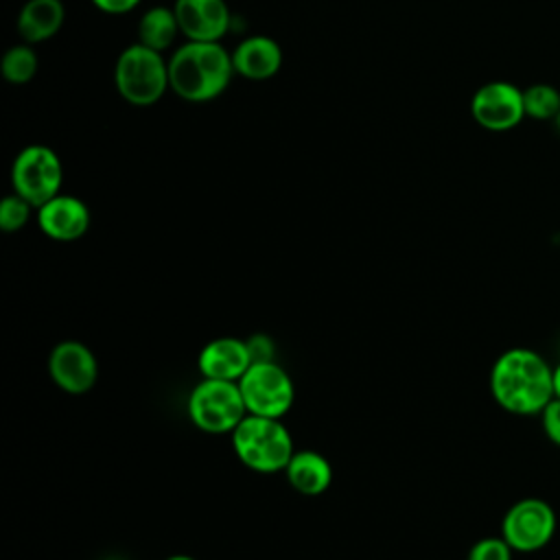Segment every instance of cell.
I'll return each instance as SVG.
<instances>
[{
    "instance_id": "ba28073f",
    "label": "cell",
    "mask_w": 560,
    "mask_h": 560,
    "mask_svg": "<svg viewBox=\"0 0 560 560\" xmlns=\"http://www.w3.org/2000/svg\"><path fill=\"white\" fill-rule=\"evenodd\" d=\"M556 532V514L542 499H521L501 523V534L514 551H536L545 547Z\"/></svg>"
},
{
    "instance_id": "30bf717a",
    "label": "cell",
    "mask_w": 560,
    "mask_h": 560,
    "mask_svg": "<svg viewBox=\"0 0 560 560\" xmlns=\"http://www.w3.org/2000/svg\"><path fill=\"white\" fill-rule=\"evenodd\" d=\"M48 374L52 383L66 394H85L96 383L98 363L85 343L66 339L50 350Z\"/></svg>"
},
{
    "instance_id": "8fae6325",
    "label": "cell",
    "mask_w": 560,
    "mask_h": 560,
    "mask_svg": "<svg viewBox=\"0 0 560 560\" xmlns=\"http://www.w3.org/2000/svg\"><path fill=\"white\" fill-rule=\"evenodd\" d=\"M173 11L188 42H221L232 26L225 0H175Z\"/></svg>"
},
{
    "instance_id": "8992f818",
    "label": "cell",
    "mask_w": 560,
    "mask_h": 560,
    "mask_svg": "<svg viewBox=\"0 0 560 560\" xmlns=\"http://www.w3.org/2000/svg\"><path fill=\"white\" fill-rule=\"evenodd\" d=\"M63 168L59 155L46 144L24 147L11 164L13 192L24 197L33 208L44 206L59 195Z\"/></svg>"
},
{
    "instance_id": "ffe728a7",
    "label": "cell",
    "mask_w": 560,
    "mask_h": 560,
    "mask_svg": "<svg viewBox=\"0 0 560 560\" xmlns=\"http://www.w3.org/2000/svg\"><path fill=\"white\" fill-rule=\"evenodd\" d=\"M31 203L20 197L18 192L13 195H7L2 201H0V228L4 232H18L22 230L28 219H31Z\"/></svg>"
},
{
    "instance_id": "52a82bcc",
    "label": "cell",
    "mask_w": 560,
    "mask_h": 560,
    "mask_svg": "<svg viewBox=\"0 0 560 560\" xmlns=\"http://www.w3.org/2000/svg\"><path fill=\"white\" fill-rule=\"evenodd\" d=\"M238 389L243 394L247 413L254 416L282 418L295 400L293 381L276 361L252 363L238 378Z\"/></svg>"
},
{
    "instance_id": "2e32d148",
    "label": "cell",
    "mask_w": 560,
    "mask_h": 560,
    "mask_svg": "<svg viewBox=\"0 0 560 560\" xmlns=\"http://www.w3.org/2000/svg\"><path fill=\"white\" fill-rule=\"evenodd\" d=\"M63 18L61 0H28L18 15V33L26 44H39L59 33Z\"/></svg>"
},
{
    "instance_id": "9c48e42d",
    "label": "cell",
    "mask_w": 560,
    "mask_h": 560,
    "mask_svg": "<svg viewBox=\"0 0 560 560\" xmlns=\"http://www.w3.org/2000/svg\"><path fill=\"white\" fill-rule=\"evenodd\" d=\"M470 114L488 131L514 129L525 118L523 90L508 81H490L472 94Z\"/></svg>"
},
{
    "instance_id": "9a60e30c",
    "label": "cell",
    "mask_w": 560,
    "mask_h": 560,
    "mask_svg": "<svg viewBox=\"0 0 560 560\" xmlns=\"http://www.w3.org/2000/svg\"><path fill=\"white\" fill-rule=\"evenodd\" d=\"M287 481L293 490L306 497H317L328 490L332 483V466L330 462L311 448L295 451L284 468Z\"/></svg>"
},
{
    "instance_id": "484cf974",
    "label": "cell",
    "mask_w": 560,
    "mask_h": 560,
    "mask_svg": "<svg viewBox=\"0 0 560 560\" xmlns=\"http://www.w3.org/2000/svg\"><path fill=\"white\" fill-rule=\"evenodd\" d=\"M166 560H195L192 556H186V553H175V556H168Z\"/></svg>"
},
{
    "instance_id": "cb8c5ba5",
    "label": "cell",
    "mask_w": 560,
    "mask_h": 560,
    "mask_svg": "<svg viewBox=\"0 0 560 560\" xmlns=\"http://www.w3.org/2000/svg\"><path fill=\"white\" fill-rule=\"evenodd\" d=\"M92 4L96 9H101L103 13L120 15V13H129L131 9H136L140 4V0H92Z\"/></svg>"
},
{
    "instance_id": "5bb4252c",
    "label": "cell",
    "mask_w": 560,
    "mask_h": 560,
    "mask_svg": "<svg viewBox=\"0 0 560 560\" xmlns=\"http://www.w3.org/2000/svg\"><path fill=\"white\" fill-rule=\"evenodd\" d=\"M232 66H234V72L245 79H252V81L271 79L278 74L282 66V48L276 39L267 35L245 37L232 50Z\"/></svg>"
},
{
    "instance_id": "44dd1931",
    "label": "cell",
    "mask_w": 560,
    "mask_h": 560,
    "mask_svg": "<svg viewBox=\"0 0 560 560\" xmlns=\"http://www.w3.org/2000/svg\"><path fill=\"white\" fill-rule=\"evenodd\" d=\"M512 547L505 538H481L468 551V560H512Z\"/></svg>"
},
{
    "instance_id": "ac0fdd59",
    "label": "cell",
    "mask_w": 560,
    "mask_h": 560,
    "mask_svg": "<svg viewBox=\"0 0 560 560\" xmlns=\"http://www.w3.org/2000/svg\"><path fill=\"white\" fill-rule=\"evenodd\" d=\"M37 55L35 50L31 48V44H18V46H11L4 55H2V61H0V70H2V77L9 81V83H15V85H22V83H28L35 74H37Z\"/></svg>"
},
{
    "instance_id": "7402d4cb",
    "label": "cell",
    "mask_w": 560,
    "mask_h": 560,
    "mask_svg": "<svg viewBox=\"0 0 560 560\" xmlns=\"http://www.w3.org/2000/svg\"><path fill=\"white\" fill-rule=\"evenodd\" d=\"M245 343H247V352H249L252 363L276 361V343H273V339L269 335L256 332V335L247 337Z\"/></svg>"
},
{
    "instance_id": "4fadbf2b",
    "label": "cell",
    "mask_w": 560,
    "mask_h": 560,
    "mask_svg": "<svg viewBox=\"0 0 560 560\" xmlns=\"http://www.w3.org/2000/svg\"><path fill=\"white\" fill-rule=\"evenodd\" d=\"M252 365L245 339L236 337H219L208 341L199 357L197 370L203 378H221V381H238L247 368Z\"/></svg>"
},
{
    "instance_id": "5b68a950",
    "label": "cell",
    "mask_w": 560,
    "mask_h": 560,
    "mask_svg": "<svg viewBox=\"0 0 560 560\" xmlns=\"http://www.w3.org/2000/svg\"><path fill=\"white\" fill-rule=\"evenodd\" d=\"M247 416L238 381L201 378L188 396V418L210 435L232 433Z\"/></svg>"
},
{
    "instance_id": "7a4b0ae2",
    "label": "cell",
    "mask_w": 560,
    "mask_h": 560,
    "mask_svg": "<svg viewBox=\"0 0 560 560\" xmlns=\"http://www.w3.org/2000/svg\"><path fill=\"white\" fill-rule=\"evenodd\" d=\"M232 74H236L232 52L221 42H186L168 59L171 90L190 103H206L223 94Z\"/></svg>"
},
{
    "instance_id": "e0dca14e",
    "label": "cell",
    "mask_w": 560,
    "mask_h": 560,
    "mask_svg": "<svg viewBox=\"0 0 560 560\" xmlns=\"http://www.w3.org/2000/svg\"><path fill=\"white\" fill-rule=\"evenodd\" d=\"M177 35H182L179 24L175 11L168 7H153L144 11L138 22V44L158 52L171 48Z\"/></svg>"
},
{
    "instance_id": "7c38bea8",
    "label": "cell",
    "mask_w": 560,
    "mask_h": 560,
    "mask_svg": "<svg viewBox=\"0 0 560 560\" xmlns=\"http://www.w3.org/2000/svg\"><path fill=\"white\" fill-rule=\"evenodd\" d=\"M37 225L48 238L70 243L88 232L90 210L79 197L59 192L37 208Z\"/></svg>"
},
{
    "instance_id": "4316f807",
    "label": "cell",
    "mask_w": 560,
    "mask_h": 560,
    "mask_svg": "<svg viewBox=\"0 0 560 560\" xmlns=\"http://www.w3.org/2000/svg\"><path fill=\"white\" fill-rule=\"evenodd\" d=\"M553 122H556V129H558V133H560V112H558V116L553 118Z\"/></svg>"
},
{
    "instance_id": "d4e9b609",
    "label": "cell",
    "mask_w": 560,
    "mask_h": 560,
    "mask_svg": "<svg viewBox=\"0 0 560 560\" xmlns=\"http://www.w3.org/2000/svg\"><path fill=\"white\" fill-rule=\"evenodd\" d=\"M553 394L560 398V363H558V368L553 370Z\"/></svg>"
},
{
    "instance_id": "d6986e66",
    "label": "cell",
    "mask_w": 560,
    "mask_h": 560,
    "mask_svg": "<svg viewBox=\"0 0 560 560\" xmlns=\"http://www.w3.org/2000/svg\"><path fill=\"white\" fill-rule=\"evenodd\" d=\"M523 103L525 116L549 120L556 118L560 112V92L549 83H534L527 90H523Z\"/></svg>"
},
{
    "instance_id": "6da1fadb",
    "label": "cell",
    "mask_w": 560,
    "mask_h": 560,
    "mask_svg": "<svg viewBox=\"0 0 560 560\" xmlns=\"http://www.w3.org/2000/svg\"><path fill=\"white\" fill-rule=\"evenodd\" d=\"M490 392L494 400L512 413H540L553 394V370L547 361L527 348L503 352L490 372Z\"/></svg>"
},
{
    "instance_id": "3957f363",
    "label": "cell",
    "mask_w": 560,
    "mask_h": 560,
    "mask_svg": "<svg viewBox=\"0 0 560 560\" xmlns=\"http://www.w3.org/2000/svg\"><path fill=\"white\" fill-rule=\"evenodd\" d=\"M230 438L241 464L262 475L284 470L295 453L291 433L280 418L247 413Z\"/></svg>"
},
{
    "instance_id": "603a6c76",
    "label": "cell",
    "mask_w": 560,
    "mask_h": 560,
    "mask_svg": "<svg viewBox=\"0 0 560 560\" xmlns=\"http://www.w3.org/2000/svg\"><path fill=\"white\" fill-rule=\"evenodd\" d=\"M540 413H542V429L547 438L560 446V398L553 396Z\"/></svg>"
},
{
    "instance_id": "277c9868",
    "label": "cell",
    "mask_w": 560,
    "mask_h": 560,
    "mask_svg": "<svg viewBox=\"0 0 560 560\" xmlns=\"http://www.w3.org/2000/svg\"><path fill=\"white\" fill-rule=\"evenodd\" d=\"M114 85L129 105L149 107L171 88L168 61L153 48L131 44L116 59Z\"/></svg>"
}]
</instances>
